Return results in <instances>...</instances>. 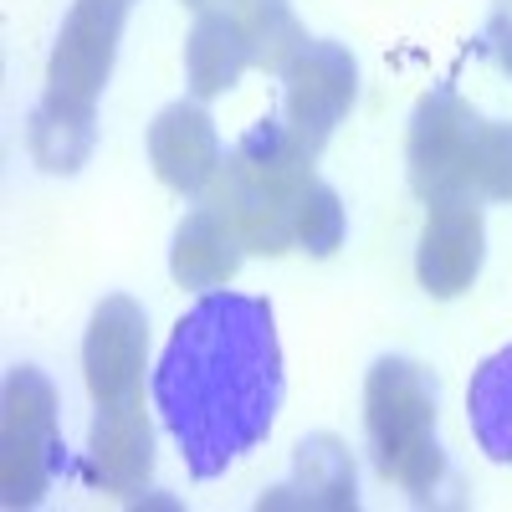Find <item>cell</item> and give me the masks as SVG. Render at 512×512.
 I'll return each instance as SVG.
<instances>
[{"mask_svg":"<svg viewBox=\"0 0 512 512\" xmlns=\"http://www.w3.org/2000/svg\"><path fill=\"white\" fill-rule=\"evenodd\" d=\"M282 405V344L267 297L205 292L154 369V410L190 477L210 482L267 441Z\"/></svg>","mask_w":512,"mask_h":512,"instance_id":"1","label":"cell"},{"mask_svg":"<svg viewBox=\"0 0 512 512\" xmlns=\"http://www.w3.org/2000/svg\"><path fill=\"white\" fill-rule=\"evenodd\" d=\"M308 185H313V149L297 144V134L282 118H262L226 154L216 185L205 190V205H216L241 231L246 251L282 256L297 246L292 221Z\"/></svg>","mask_w":512,"mask_h":512,"instance_id":"2","label":"cell"},{"mask_svg":"<svg viewBox=\"0 0 512 512\" xmlns=\"http://www.w3.org/2000/svg\"><path fill=\"white\" fill-rule=\"evenodd\" d=\"M441 395L436 379L415 359H379L364 379V441L384 482L410 497H431L446 477V451L436 436Z\"/></svg>","mask_w":512,"mask_h":512,"instance_id":"3","label":"cell"},{"mask_svg":"<svg viewBox=\"0 0 512 512\" xmlns=\"http://www.w3.org/2000/svg\"><path fill=\"white\" fill-rule=\"evenodd\" d=\"M0 410H6L0 415V492H6V507H36L67 466L52 379L31 364L11 369Z\"/></svg>","mask_w":512,"mask_h":512,"instance_id":"4","label":"cell"},{"mask_svg":"<svg viewBox=\"0 0 512 512\" xmlns=\"http://www.w3.org/2000/svg\"><path fill=\"white\" fill-rule=\"evenodd\" d=\"M482 123L487 118L466 103L456 88H436V93L420 98V108L410 118L405 164H410V190L425 205L472 200L466 180H472V149H477Z\"/></svg>","mask_w":512,"mask_h":512,"instance_id":"5","label":"cell"},{"mask_svg":"<svg viewBox=\"0 0 512 512\" xmlns=\"http://www.w3.org/2000/svg\"><path fill=\"white\" fill-rule=\"evenodd\" d=\"M354 93H359V67L349 47L308 41L282 72V123L297 134V144H308L318 154L333 139L338 118L349 113Z\"/></svg>","mask_w":512,"mask_h":512,"instance_id":"6","label":"cell"},{"mask_svg":"<svg viewBox=\"0 0 512 512\" xmlns=\"http://www.w3.org/2000/svg\"><path fill=\"white\" fill-rule=\"evenodd\" d=\"M123 0H77L62 21V36L47 62V93L67 98V103H98V93L113 77V57H118V36H123Z\"/></svg>","mask_w":512,"mask_h":512,"instance_id":"7","label":"cell"},{"mask_svg":"<svg viewBox=\"0 0 512 512\" xmlns=\"http://www.w3.org/2000/svg\"><path fill=\"white\" fill-rule=\"evenodd\" d=\"M149 359V318L134 297H108L98 303L88 338H82V379H88L93 405L139 395Z\"/></svg>","mask_w":512,"mask_h":512,"instance_id":"8","label":"cell"},{"mask_svg":"<svg viewBox=\"0 0 512 512\" xmlns=\"http://www.w3.org/2000/svg\"><path fill=\"white\" fill-rule=\"evenodd\" d=\"M487 256V226H482V205L477 200H446L431 205V221L420 231L415 251V277L431 297H461L477 282Z\"/></svg>","mask_w":512,"mask_h":512,"instance_id":"9","label":"cell"},{"mask_svg":"<svg viewBox=\"0 0 512 512\" xmlns=\"http://www.w3.org/2000/svg\"><path fill=\"white\" fill-rule=\"evenodd\" d=\"M149 159H154V175L180 195H205L216 185L226 149H221V134H216V118L200 108V98L169 103L149 123Z\"/></svg>","mask_w":512,"mask_h":512,"instance_id":"10","label":"cell"},{"mask_svg":"<svg viewBox=\"0 0 512 512\" xmlns=\"http://www.w3.org/2000/svg\"><path fill=\"white\" fill-rule=\"evenodd\" d=\"M154 472V425L139 405V395L128 400H108L93 415L88 431V477L103 492H139Z\"/></svg>","mask_w":512,"mask_h":512,"instance_id":"11","label":"cell"},{"mask_svg":"<svg viewBox=\"0 0 512 512\" xmlns=\"http://www.w3.org/2000/svg\"><path fill=\"white\" fill-rule=\"evenodd\" d=\"M256 507H308V512H354L359 507V482H354V456L349 446L318 431V436H303L292 451V477L282 487H272Z\"/></svg>","mask_w":512,"mask_h":512,"instance_id":"12","label":"cell"},{"mask_svg":"<svg viewBox=\"0 0 512 512\" xmlns=\"http://www.w3.org/2000/svg\"><path fill=\"white\" fill-rule=\"evenodd\" d=\"M241 256L246 241L241 231L221 216L216 205H200L195 216L180 221L175 246H169V272H175L180 287H200V292H216L241 272Z\"/></svg>","mask_w":512,"mask_h":512,"instance_id":"13","label":"cell"},{"mask_svg":"<svg viewBox=\"0 0 512 512\" xmlns=\"http://www.w3.org/2000/svg\"><path fill=\"white\" fill-rule=\"evenodd\" d=\"M251 67V52H246V36H241V21H236V6H210L195 16L190 36H185V77H190V93L205 103V98H221L231 93L241 72Z\"/></svg>","mask_w":512,"mask_h":512,"instance_id":"14","label":"cell"},{"mask_svg":"<svg viewBox=\"0 0 512 512\" xmlns=\"http://www.w3.org/2000/svg\"><path fill=\"white\" fill-rule=\"evenodd\" d=\"M466 415H472V436L477 446L512 466V344L497 349L492 359H482V369L472 374L466 390Z\"/></svg>","mask_w":512,"mask_h":512,"instance_id":"15","label":"cell"},{"mask_svg":"<svg viewBox=\"0 0 512 512\" xmlns=\"http://www.w3.org/2000/svg\"><path fill=\"white\" fill-rule=\"evenodd\" d=\"M31 154H36L41 169H52V175H72V169L93 154V108L47 93L31 113Z\"/></svg>","mask_w":512,"mask_h":512,"instance_id":"16","label":"cell"},{"mask_svg":"<svg viewBox=\"0 0 512 512\" xmlns=\"http://www.w3.org/2000/svg\"><path fill=\"white\" fill-rule=\"evenodd\" d=\"M236 21H241V36H246L251 67L287 72V62L308 47V36L297 26L287 0H236Z\"/></svg>","mask_w":512,"mask_h":512,"instance_id":"17","label":"cell"},{"mask_svg":"<svg viewBox=\"0 0 512 512\" xmlns=\"http://www.w3.org/2000/svg\"><path fill=\"white\" fill-rule=\"evenodd\" d=\"M472 200H512V123H482L472 149Z\"/></svg>","mask_w":512,"mask_h":512,"instance_id":"18","label":"cell"},{"mask_svg":"<svg viewBox=\"0 0 512 512\" xmlns=\"http://www.w3.org/2000/svg\"><path fill=\"white\" fill-rule=\"evenodd\" d=\"M297 246H303L308 256H333L338 241H344V205H338V195L313 175V185L303 190V200H297Z\"/></svg>","mask_w":512,"mask_h":512,"instance_id":"19","label":"cell"},{"mask_svg":"<svg viewBox=\"0 0 512 512\" xmlns=\"http://www.w3.org/2000/svg\"><path fill=\"white\" fill-rule=\"evenodd\" d=\"M482 47L492 52V62L502 72H512V0H497V6H492L487 31H482Z\"/></svg>","mask_w":512,"mask_h":512,"instance_id":"20","label":"cell"},{"mask_svg":"<svg viewBox=\"0 0 512 512\" xmlns=\"http://www.w3.org/2000/svg\"><path fill=\"white\" fill-rule=\"evenodd\" d=\"M185 6H195V11H210V6H236V0H185Z\"/></svg>","mask_w":512,"mask_h":512,"instance_id":"21","label":"cell"},{"mask_svg":"<svg viewBox=\"0 0 512 512\" xmlns=\"http://www.w3.org/2000/svg\"><path fill=\"white\" fill-rule=\"evenodd\" d=\"M123 6H134V0H123Z\"/></svg>","mask_w":512,"mask_h":512,"instance_id":"22","label":"cell"}]
</instances>
